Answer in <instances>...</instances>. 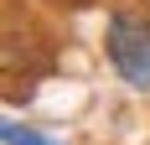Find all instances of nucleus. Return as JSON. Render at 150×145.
<instances>
[{
    "label": "nucleus",
    "instance_id": "f257e3e1",
    "mask_svg": "<svg viewBox=\"0 0 150 145\" xmlns=\"http://www.w3.org/2000/svg\"><path fill=\"white\" fill-rule=\"evenodd\" d=\"M104 52L124 88L150 93V16L140 11H109L104 21Z\"/></svg>",
    "mask_w": 150,
    "mask_h": 145
},
{
    "label": "nucleus",
    "instance_id": "f03ea898",
    "mask_svg": "<svg viewBox=\"0 0 150 145\" xmlns=\"http://www.w3.org/2000/svg\"><path fill=\"white\" fill-rule=\"evenodd\" d=\"M0 140H5V145H52V140H42L36 130L16 124V119H5V124H0Z\"/></svg>",
    "mask_w": 150,
    "mask_h": 145
}]
</instances>
